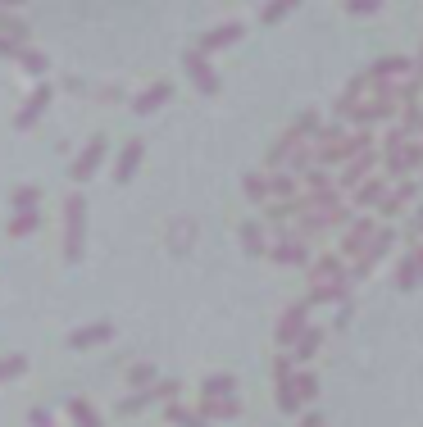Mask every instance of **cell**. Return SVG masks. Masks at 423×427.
I'll return each mask as SVG.
<instances>
[{"mask_svg":"<svg viewBox=\"0 0 423 427\" xmlns=\"http://www.w3.org/2000/svg\"><path fill=\"white\" fill-rule=\"evenodd\" d=\"M410 196H415V187H410V182H401V191H391V196L382 200V214H401V205H405Z\"/></svg>","mask_w":423,"mask_h":427,"instance_id":"11","label":"cell"},{"mask_svg":"<svg viewBox=\"0 0 423 427\" xmlns=\"http://www.w3.org/2000/svg\"><path fill=\"white\" fill-rule=\"evenodd\" d=\"M382 0H351V14H373Z\"/></svg>","mask_w":423,"mask_h":427,"instance_id":"21","label":"cell"},{"mask_svg":"<svg viewBox=\"0 0 423 427\" xmlns=\"http://www.w3.org/2000/svg\"><path fill=\"white\" fill-rule=\"evenodd\" d=\"M137 164H141V141H132L128 150H123V159H119V173H114V178H119V182H128L132 173H137Z\"/></svg>","mask_w":423,"mask_h":427,"instance_id":"6","label":"cell"},{"mask_svg":"<svg viewBox=\"0 0 423 427\" xmlns=\"http://www.w3.org/2000/svg\"><path fill=\"white\" fill-rule=\"evenodd\" d=\"M100 159H105V137H96V141L78 155V159H73V182H86V178L96 173V164H100Z\"/></svg>","mask_w":423,"mask_h":427,"instance_id":"2","label":"cell"},{"mask_svg":"<svg viewBox=\"0 0 423 427\" xmlns=\"http://www.w3.org/2000/svg\"><path fill=\"white\" fill-rule=\"evenodd\" d=\"M0 55H18V41H9V37H0Z\"/></svg>","mask_w":423,"mask_h":427,"instance_id":"23","label":"cell"},{"mask_svg":"<svg viewBox=\"0 0 423 427\" xmlns=\"http://www.w3.org/2000/svg\"><path fill=\"white\" fill-rule=\"evenodd\" d=\"M405 69H410L405 60H378V64H373L369 73H364V82H382V77H401Z\"/></svg>","mask_w":423,"mask_h":427,"instance_id":"4","label":"cell"},{"mask_svg":"<svg viewBox=\"0 0 423 427\" xmlns=\"http://www.w3.org/2000/svg\"><path fill=\"white\" fill-rule=\"evenodd\" d=\"M37 200H41V191H37V187H18V191H14V205H18V209H32Z\"/></svg>","mask_w":423,"mask_h":427,"instance_id":"16","label":"cell"},{"mask_svg":"<svg viewBox=\"0 0 423 427\" xmlns=\"http://www.w3.org/2000/svg\"><path fill=\"white\" fill-rule=\"evenodd\" d=\"M32 228H37V209H23L14 223H9V237H27Z\"/></svg>","mask_w":423,"mask_h":427,"instance_id":"13","label":"cell"},{"mask_svg":"<svg viewBox=\"0 0 423 427\" xmlns=\"http://www.w3.org/2000/svg\"><path fill=\"white\" fill-rule=\"evenodd\" d=\"M268 187H273L278 196H292V191H296V178H287V173H273V182H268Z\"/></svg>","mask_w":423,"mask_h":427,"instance_id":"17","label":"cell"},{"mask_svg":"<svg viewBox=\"0 0 423 427\" xmlns=\"http://www.w3.org/2000/svg\"><path fill=\"white\" fill-rule=\"evenodd\" d=\"M182 64H187V73L196 77V86H200V91H205V96H214V91H219V77L209 73L205 55H187V60H182Z\"/></svg>","mask_w":423,"mask_h":427,"instance_id":"3","label":"cell"},{"mask_svg":"<svg viewBox=\"0 0 423 427\" xmlns=\"http://www.w3.org/2000/svg\"><path fill=\"white\" fill-rule=\"evenodd\" d=\"M355 200H360V205H378L382 200V182H360V187H355Z\"/></svg>","mask_w":423,"mask_h":427,"instance_id":"12","label":"cell"},{"mask_svg":"<svg viewBox=\"0 0 423 427\" xmlns=\"http://www.w3.org/2000/svg\"><path fill=\"white\" fill-rule=\"evenodd\" d=\"M296 5H301V0H273V5L264 9V23H278V18H282L287 9H296Z\"/></svg>","mask_w":423,"mask_h":427,"instance_id":"14","label":"cell"},{"mask_svg":"<svg viewBox=\"0 0 423 427\" xmlns=\"http://www.w3.org/2000/svg\"><path fill=\"white\" fill-rule=\"evenodd\" d=\"M237 37H242V27H237V23H223V27H214V32H205V51H219V46H233Z\"/></svg>","mask_w":423,"mask_h":427,"instance_id":"5","label":"cell"},{"mask_svg":"<svg viewBox=\"0 0 423 427\" xmlns=\"http://www.w3.org/2000/svg\"><path fill=\"white\" fill-rule=\"evenodd\" d=\"M242 241H246V250H264V232L259 228H242Z\"/></svg>","mask_w":423,"mask_h":427,"instance_id":"18","label":"cell"},{"mask_svg":"<svg viewBox=\"0 0 423 427\" xmlns=\"http://www.w3.org/2000/svg\"><path fill=\"white\" fill-rule=\"evenodd\" d=\"M278 259H292V264H301V259H305V250H301V241H292V237H282V250H278Z\"/></svg>","mask_w":423,"mask_h":427,"instance_id":"15","label":"cell"},{"mask_svg":"<svg viewBox=\"0 0 423 427\" xmlns=\"http://www.w3.org/2000/svg\"><path fill=\"white\" fill-rule=\"evenodd\" d=\"M396 282H401V287H415V264H410V259L396 268Z\"/></svg>","mask_w":423,"mask_h":427,"instance_id":"19","label":"cell"},{"mask_svg":"<svg viewBox=\"0 0 423 427\" xmlns=\"http://www.w3.org/2000/svg\"><path fill=\"white\" fill-rule=\"evenodd\" d=\"M369 237H373V223H369V218H364V223H355V232L346 237V255H360Z\"/></svg>","mask_w":423,"mask_h":427,"instance_id":"8","label":"cell"},{"mask_svg":"<svg viewBox=\"0 0 423 427\" xmlns=\"http://www.w3.org/2000/svg\"><path fill=\"white\" fill-rule=\"evenodd\" d=\"M369 150H364V159H351V169H346L341 173V182H346V187H360V182H364V173H369Z\"/></svg>","mask_w":423,"mask_h":427,"instance_id":"9","label":"cell"},{"mask_svg":"<svg viewBox=\"0 0 423 427\" xmlns=\"http://www.w3.org/2000/svg\"><path fill=\"white\" fill-rule=\"evenodd\" d=\"M0 5H18V0H0Z\"/></svg>","mask_w":423,"mask_h":427,"instance_id":"24","label":"cell"},{"mask_svg":"<svg viewBox=\"0 0 423 427\" xmlns=\"http://www.w3.org/2000/svg\"><path fill=\"white\" fill-rule=\"evenodd\" d=\"M23 69H27V73H46V60H41V55H32V51H27V55H23Z\"/></svg>","mask_w":423,"mask_h":427,"instance_id":"20","label":"cell"},{"mask_svg":"<svg viewBox=\"0 0 423 427\" xmlns=\"http://www.w3.org/2000/svg\"><path fill=\"white\" fill-rule=\"evenodd\" d=\"M164 100H169V82H160V86H150V91H141V100H137V114H146V110H160Z\"/></svg>","mask_w":423,"mask_h":427,"instance_id":"7","label":"cell"},{"mask_svg":"<svg viewBox=\"0 0 423 427\" xmlns=\"http://www.w3.org/2000/svg\"><path fill=\"white\" fill-rule=\"evenodd\" d=\"M246 191H251V196L259 200V196H264V191H268V182H264V178H246Z\"/></svg>","mask_w":423,"mask_h":427,"instance_id":"22","label":"cell"},{"mask_svg":"<svg viewBox=\"0 0 423 427\" xmlns=\"http://www.w3.org/2000/svg\"><path fill=\"white\" fill-rule=\"evenodd\" d=\"M82 228H86V205L73 196L69 205H64V255L69 259L82 255Z\"/></svg>","mask_w":423,"mask_h":427,"instance_id":"1","label":"cell"},{"mask_svg":"<svg viewBox=\"0 0 423 427\" xmlns=\"http://www.w3.org/2000/svg\"><path fill=\"white\" fill-rule=\"evenodd\" d=\"M46 100H51V91H46V86H41V91H37V96H32V105H27V110H23V114H18V128H27V123H32V119H37V114H41V110H46Z\"/></svg>","mask_w":423,"mask_h":427,"instance_id":"10","label":"cell"}]
</instances>
